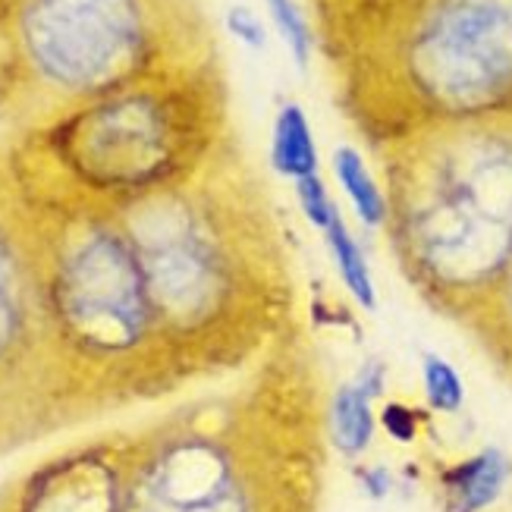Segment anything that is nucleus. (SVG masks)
I'll use <instances>...</instances> for the list:
<instances>
[{
    "instance_id": "f257e3e1",
    "label": "nucleus",
    "mask_w": 512,
    "mask_h": 512,
    "mask_svg": "<svg viewBox=\"0 0 512 512\" xmlns=\"http://www.w3.org/2000/svg\"><path fill=\"white\" fill-rule=\"evenodd\" d=\"M110 211L186 384L246 371L302 327L289 230L236 136L186 180Z\"/></svg>"
},
{
    "instance_id": "39448f33",
    "label": "nucleus",
    "mask_w": 512,
    "mask_h": 512,
    "mask_svg": "<svg viewBox=\"0 0 512 512\" xmlns=\"http://www.w3.org/2000/svg\"><path fill=\"white\" fill-rule=\"evenodd\" d=\"M374 154L399 274L465 324L512 255V117L421 129Z\"/></svg>"
},
{
    "instance_id": "a211bd4d",
    "label": "nucleus",
    "mask_w": 512,
    "mask_h": 512,
    "mask_svg": "<svg viewBox=\"0 0 512 512\" xmlns=\"http://www.w3.org/2000/svg\"><path fill=\"white\" fill-rule=\"evenodd\" d=\"M421 418H425V415H421L418 409H412V406H406V403H387L384 412H381V425L393 440L412 443L418 437V431H421Z\"/></svg>"
},
{
    "instance_id": "412c9836",
    "label": "nucleus",
    "mask_w": 512,
    "mask_h": 512,
    "mask_svg": "<svg viewBox=\"0 0 512 512\" xmlns=\"http://www.w3.org/2000/svg\"><path fill=\"white\" fill-rule=\"evenodd\" d=\"M384 381H387V371H384V365L381 362H368L362 371H359V377H355V387H359V390H365L371 399H377V396H381L384 393Z\"/></svg>"
},
{
    "instance_id": "7ed1b4c3",
    "label": "nucleus",
    "mask_w": 512,
    "mask_h": 512,
    "mask_svg": "<svg viewBox=\"0 0 512 512\" xmlns=\"http://www.w3.org/2000/svg\"><path fill=\"white\" fill-rule=\"evenodd\" d=\"M337 101L377 151L512 117V0H384L318 26Z\"/></svg>"
},
{
    "instance_id": "6ab92c4d",
    "label": "nucleus",
    "mask_w": 512,
    "mask_h": 512,
    "mask_svg": "<svg viewBox=\"0 0 512 512\" xmlns=\"http://www.w3.org/2000/svg\"><path fill=\"white\" fill-rule=\"evenodd\" d=\"M227 29L233 38L249 44V48H264V41H267L264 19L252 7H230L227 10Z\"/></svg>"
},
{
    "instance_id": "1a4fd4ad",
    "label": "nucleus",
    "mask_w": 512,
    "mask_h": 512,
    "mask_svg": "<svg viewBox=\"0 0 512 512\" xmlns=\"http://www.w3.org/2000/svg\"><path fill=\"white\" fill-rule=\"evenodd\" d=\"M512 462L503 450L487 447L437 472L443 512H484L491 509L509 484Z\"/></svg>"
},
{
    "instance_id": "5701e85b",
    "label": "nucleus",
    "mask_w": 512,
    "mask_h": 512,
    "mask_svg": "<svg viewBox=\"0 0 512 512\" xmlns=\"http://www.w3.org/2000/svg\"><path fill=\"white\" fill-rule=\"evenodd\" d=\"M0 512H16V494H13V487H10V491H0Z\"/></svg>"
},
{
    "instance_id": "ddd939ff",
    "label": "nucleus",
    "mask_w": 512,
    "mask_h": 512,
    "mask_svg": "<svg viewBox=\"0 0 512 512\" xmlns=\"http://www.w3.org/2000/svg\"><path fill=\"white\" fill-rule=\"evenodd\" d=\"M377 418L371 409V396L352 381L340 384L327 399V437L346 459H359L368 453L374 440Z\"/></svg>"
},
{
    "instance_id": "2eb2a0df",
    "label": "nucleus",
    "mask_w": 512,
    "mask_h": 512,
    "mask_svg": "<svg viewBox=\"0 0 512 512\" xmlns=\"http://www.w3.org/2000/svg\"><path fill=\"white\" fill-rule=\"evenodd\" d=\"M264 7H267V19H271L274 32L286 44L293 63L299 70H308L315 54L321 51L318 22H311V16L302 10L299 0H264Z\"/></svg>"
},
{
    "instance_id": "4468645a",
    "label": "nucleus",
    "mask_w": 512,
    "mask_h": 512,
    "mask_svg": "<svg viewBox=\"0 0 512 512\" xmlns=\"http://www.w3.org/2000/svg\"><path fill=\"white\" fill-rule=\"evenodd\" d=\"M324 242L330 249V258L337 264V274L346 286V293L359 302L365 311H374L377 308V286H374V274L368 267V258L359 246V239L352 236L349 224L343 211L330 220V227L324 230Z\"/></svg>"
},
{
    "instance_id": "4be33fe9",
    "label": "nucleus",
    "mask_w": 512,
    "mask_h": 512,
    "mask_svg": "<svg viewBox=\"0 0 512 512\" xmlns=\"http://www.w3.org/2000/svg\"><path fill=\"white\" fill-rule=\"evenodd\" d=\"M362 484H365V491H368L374 500H381V497L390 494L393 478H390V472L384 469V465H374V469H365V472H362Z\"/></svg>"
},
{
    "instance_id": "6e6552de",
    "label": "nucleus",
    "mask_w": 512,
    "mask_h": 512,
    "mask_svg": "<svg viewBox=\"0 0 512 512\" xmlns=\"http://www.w3.org/2000/svg\"><path fill=\"white\" fill-rule=\"evenodd\" d=\"M82 421L60 362L35 208L0 151V453Z\"/></svg>"
},
{
    "instance_id": "9d476101",
    "label": "nucleus",
    "mask_w": 512,
    "mask_h": 512,
    "mask_svg": "<svg viewBox=\"0 0 512 512\" xmlns=\"http://www.w3.org/2000/svg\"><path fill=\"white\" fill-rule=\"evenodd\" d=\"M271 170L289 183H299L305 176H315L321 170V151L315 142V129L299 101H286L271 132Z\"/></svg>"
},
{
    "instance_id": "f3484780",
    "label": "nucleus",
    "mask_w": 512,
    "mask_h": 512,
    "mask_svg": "<svg viewBox=\"0 0 512 512\" xmlns=\"http://www.w3.org/2000/svg\"><path fill=\"white\" fill-rule=\"evenodd\" d=\"M293 192H296V205L305 214V220L321 233L330 227V220L340 214V205L333 202V195L327 192V183L321 180V173L293 183Z\"/></svg>"
},
{
    "instance_id": "f8f14e48",
    "label": "nucleus",
    "mask_w": 512,
    "mask_h": 512,
    "mask_svg": "<svg viewBox=\"0 0 512 512\" xmlns=\"http://www.w3.org/2000/svg\"><path fill=\"white\" fill-rule=\"evenodd\" d=\"M330 170H333V176H337L343 195L349 198L355 217H359L368 230H384V224H387V189H384L381 176L371 170L365 154L355 145L343 142L330 154Z\"/></svg>"
},
{
    "instance_id": "423d86ee",
    "label": "nucleus",
    "mask_w": 512,
    "mask_h": 512,
    "mask_svg": "<svg viewBox=\"0 0 512 512\" xmlns=\"http://www.w3.org/2000/svg\"><path fill=\"white\" fill-rule=\"evenodd\" d=\"M29 198V195H26ZM48 308L82 418L186 387L110 208L35 205Z\"/></svg>"
},
{
    "instance_id": "b1692460",
    "label": "nucleus",
    "mask_w": 512,
    "mask_h": 512,
    "mask_svg": "<svg viewBox=\"0 0 512 512\" xmlns=\"http://www.w3.org/2000/svg\"><path fill=\"white\" fill-rule=\"evenodd\" d=\"M16 4V0H0V22H4V16L10 13V7Z\"/></svg>"
},
{
    "instance_id": "0eeeda50",
    "label": "nucleus",
    "mask_w": 512,
    "mask_h": 512,
    "mask_svg": "<svg viewBox=\"0 0 512 512\" xmlns=\"http://www.w3.org/2000/svg\"><path fill=\"white\" fill-rule=\"evenodd\" d=\"M208 57L217 44L198 0H16L0 22V110L29 132Z\"/></svg>"
},
{
    "instance_id": "aec40b11",
    "label": "nucleus",
    "mask_w": 512,
    "mask_h": 512,
    "mask_svg": "<svg viewBox=\"0 0 512 512\" xmlns=\"http://www.w3.org/2000/svg\"><path fill=\"white\" fill-rule=\"evenodd\" d=\"M308 4H311V10H315V19H318V26H321V22L368 10L374 4H384V0H308Z\"/></svg>"
},
{
    "instance_id": "20e7f679",
    "label": "nucleus",
    "mask_w": 512,
    "mask_h": 512,
    "mask_svg": "<svg viewBox=\"0 0 512 512\" xmlns=\"http://www.w3.org/2000/svg\"><path fill=\"white\" fill-rule=\"evenodd\" d=\"M230 136L227 79L208 57L19 132L7 158L35 205L120 208L202 170Z\"/></svg>"
},
{
    "instance_id": "9b49d317",
    "label": "nucleus",
    "mask_w": 512,
    "mask_h": 512,
    "mask_svg": "<svg viewBox=\"0 0 512 512\" xmlns=\"http://www.w3.org/2000/svg\"><path fill=\"white\" fill-rule=\"evenodd\" d=\"M472 333L475 343L484 349L491 365L512 381V255L503 267L500 280L491 286V293L472 311V318L462 324Z\"/></svg>"
},
{
    "instance_id": "dca6fc26",
    "label": "nucleus",
    "mask_w": 512,
    "mask_h": 512,
    "mask_svg": "<svg viewBox=\"0 0 512 512\" xmlns=\"http://www.w3.org/2000/svg\"><path fill=\"white\" fill-rule=\"evenodd\" d=\"M421 387H425L428 409H434L440 415H456L465 406L462 377L443 355L428 352L425 359H421Z\"/></svg>"
},
{
    "instance_id": "f03ea898",
    "label": "nucleus",
    "mask_w": 512,
    "mask_h": 512,
    "mask_svg": "<svg viewBox=\"0 0 512 512\" xmlns=\"http://www.w3.org/2000/svg\"><path fill=\"white\" fill-rule=\"evenodd\" d=\"M327 396L305 324L224 390L126 437L123 512H318Z\"/></svg>"
}]
</instances>
